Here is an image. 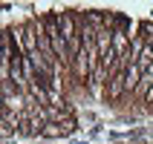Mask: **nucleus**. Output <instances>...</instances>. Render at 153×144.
<instances>
[{"label": "nucleus", "instance_id": "f257e3e1", "mask_svg": "<svg viewBox=\"0 0 153 144\" xmlns=\"http://www.w3.org/2000/svg\"><path fill=\"white\" fill-rule=\"evenodd\" d=\"M43 26H46V35H49V43H52V49H55V55H58V61L61 64H72L69 43H67V38H64V32H61L58 15H46L43 17Z\"/></svg>", "mask_w": 153, "mask_h": 144}]
</instances>
